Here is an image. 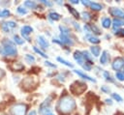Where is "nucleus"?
I'll return each instance as SVG.
<instances>
[{
	"mask_svg": "<svg viewBox=\"0 0 124 115\" xmlns=\"http://www.w3.org/2000/svg\"><path fill=\"white\" fill-rule=\"evenodd\" d=\"M46 115H53L51 112H49V113H47V114H46Z\"/></svg>",
	"mask_w": 124,
	"mask_h": 115,
	"instance_id": "nucleus-46",
	"label": "nucleus"
},
{
	"mask_svg": "<svg viewBox=\"0 0 124 115\" xmlns=\"http://www.w3.org/2000/svg\"><path fill=\"white\" fill-rule=\"evenodd\" d=\"M86 38H87L88 42H90L91 43H100V39L94 35H86Z\"/></svg>",
	"mask_w": 124,
	"mask_h": 115,
	"instance_id": "nucleus-19",
	"label": "nucleus"
},
{
	"mask_svg": "<svg viewBox=\"0 0 124 115\" xmlns=\"http://www.w3.org/2000/svg\"><path fill=\"white\" fill-rule=\"evenodd\" d=\"M115 77H116V79H118L119 81H124V72H117L116 74H115Z\"/></svg>",
	"mask_w": 124,
	"mask_h": 115,
	"instance_id": "nucleus-34",
	"label": "nucleus"
},
{
	"mask_svg": "<svg viewBox=\"0 0 124 115\" xmlns=\"http://www.w3.org/2000/svg\"><path fill=\"white\" fill-rule=\"evenodd\" d=\"M56 3H57V4H59V5H62V4H63V3H62L61 1H59V0H58V1H56Z\"/></svg>",
	"mask_w": 124,
	"mask_h": 115,
	"instance_id": "nucleus-45",
	"label": "nucleus"
},
{
	"mask_svg": "<svg viewBox=\"0 0 124 115\" xmlns=\"http://www.w3.org/2000/svg\"><path fill=\"white\" fill-rule=\"evenodd\" d=\"M16 12H17V14H26L28 13V11H27L23 6H19V7H17Z\"/></svg>",
	"mask_w": 124,
	"mask_h": 115,
	"instance_id": "nucleus-30",
	"label": "nucleus"
},
{
	"mask_svg": "<svg viewBox=\"0 0 124 115\" xmlns=\"http://www.w3.org/2000/svg\"><path fill=\"white\" fill-rule=\"evenodd\" d=\"M89 7H90L92 10H94V11H101V10L103 9V6H102L101 4L95 3V2H91V4H90Z\"/></svg>",
	"mask_w": 124,
	"mask_h": 115,
	"instance_id": "nucleus-23",
	"label": "nucleus"
},
{
	"mask_svg": "<svg viewBox=\"0 0 124 115\" xmlns=\"http://www.w3.org/2000/svg\"><path fill=\"white\" fill-rule=\"evenodd\" d=\"M111 23H112V21L109 17H104L102 19V26L104 28H109L111 26Z\"/></svg>",
	"mask_w": 124,
	"mask_h": 115,
	"instance_id": "nucleus-17",
	"label": "nucleus"
},
{
	"mask_svg": "<svg viewBox=\"0 0 124 115\" xmlns=\"http://www.w3.org/2000/svg\"><path fill=\"white\" fill-rule=\"evenodd\" d=\"M4 23H5V24H6V25L11 29V30L16 27V23L15 21H6V22H4Z\"/></svg>",
	"mask_w": 124,
	"mask_h": 115,
	"instance_id": "nucleus-33",
	"label": "nucleus"
},
{
	"mask_svg": "<svg viewBox=\"0 0 124 115\" xmlns=\"http://www.w3.org/2000/svg\"><path fill=\"white\" fill-rule=\"evenodd\" d=\"M111 68L114 71H120L122 68H124V58L123 57H116L111 64Z\"/></svg>",
	"mask_w": 124,
	"mask_h": 115,
	"instance_id": "nucleus-6",
	"label": "nucleus"
},
{
	"mask_svg": "<svg viewBox=\"0 0 124 115\" xmlns=\"http://www.w3.org/2000/svg\"><path fill=\"white\" fill-rule=\"evenodd\" d=\"M82 55H83V58H84L86 63H88V64L93 63V56L88 51H82Z\"/></svg>",
	"mask_w": 124,
	"mask_h": 115,
	"instance_id": "nucleus-15",
	"label": "nucleus"
},
{
	"mask_svg": "<svg viewBox=\"0 0 124 115\" xmlns=\"http://www.w3.org/2000/svg\"><path fill=\"white\" fill-rule=\"evenodd\" d=\"M81 4L83 6H85V7H89L90 4H91V1H89V0H82L81 1Z\"/></svg>",
	"mask_w": 124,
	"mask_h": 115,
	"instance_id": "nucleus-37",
	"label": "nucleus"
},
{
	"mask_svg": "<svg viewBox=\"0 0 124 115\" xmlns=\"http://www.w3.org/2000/svg\"><path fill=\"white\" fill-rule=\"evenodd\" d=\"M101 90H102L103 92H105V93L110 92V89H109L108 87H106V86H102V87H101Z\"/></svg>",
	"mask_w": 124,
	"mask_h": 115,
	"instance_id": "nucleus-40",
	"label": "nucleus"
},
{
	"mask_svg": "<svg viewBox=\"0 0 124 115\" xmlns=\"http://www.w3.org/2000/svg\"><path fill=\"white\" fill-rule=\"evenodd\" d=\"M111 97H112V99H114L116 101H118V102H121L123 100H122V98L118 95V94H116V93H112L111 94Z\"/></svg>",
	"mask_w": 124,
	"mask_h": 115,
	"instance_id": "nucleus-35",
	"label": "nucleus"
},
{
	"mask_svg": "<svg viewBox=\"0 0 124 115\" xmlns=\"http://www.w3.org/2000/svg\"><path fill=\"white\" fill-rule=\"evenodd\" d=\"M100 47L99 46H97V45H93V46H91L90 47V51H91V54H92V56L94 55L95 57H98L99 55H100Z\"/></svg>",
	"mask_w": 124,
	"mask_h": 115,
	"instance_id": "nucleus-18",
	"label": "nucleus"
},
{
	"mask_svg": "<svg viewBox=\"0 0 124 115\" xmlns=\"http://www.w3.org/2000/svg\"><path fill=\"white\" fill-rule=\"evenodd\" d=\"M56 60H57L58 62H60L61 64H63V65H65V66H67V67H69V68H73V67H74V65H73L72 63H70V62H68L67 60H65V59H63L62 57H57V58H56Z\"/></svg>",
	"mask_w": 124,
	"mask_h": 115,
	"instance_id": "nucleus-22",
	"label": "nucleus"
},
{
	"mask_svg": "<svg viewBox=\"0 0 124 115\" xmlns=\"http://www.w3.org/2000/svg\"><path fill=\"white\" fill-rule=\"evenodd\" d=\"M24 6L30 8V9H36L37 8V4L34 1H25L24 2Z\"/></svg>",
	"mask_w": 124,
	"mask_h": 115,
	"instance_id": "nucleus-25",
	"label": "nucleus"
},
{
	"mask_svg": "<svg viewBox=\"0 0 124 115\" xmlns=\"http://www.w3.org/2000/svg\"><path fill=\"white\" fill-rule=\"evenodd\" d=\"M37 42H38L39 45H40L42 48H44V49L47 48V47H48V45H49V43H48L47 40H46L44 36H42V35H40V36H38V37H37Z\"/></svg>",
	"mask_w": 124,
	"mask_h": 115,
	"instance_id": "nucleus-11",
	"label": "nucleus"
},
{
	"mask_svg": "<svg viewBox=\"0 0 124 115\" xmlns=\"http://www.w3.org/2000/svg\"><path fill=\"white\" fill-rule=\"evenodd\" d=\"M36 114H37V113H36V111H35V110H32L31 112H29V114H28V115H36Z\"/></svg>",
	"mask_w": 124,
	"mask_h": 115,
	"instance_id": "nucleus-44",
	"label": "nucleus"
},
{
	"mask_svg": "<svg viewBox=\"0 0 124 115\" xmlns=\"http://www.w3.org/2000/svg\"><path fill=\"white\" fill-rule=\"evenodd\" d=\"M108 60V53L107 50H104L102 55H101V57H100V63L102 65H106Z\"/></svg>",
	"mask_w": 124,
	"mask_h": 115,
	"instance_id": "nucleus-16",
	"label": "nucleus"
},
{
	"mask_svg": "<svg viewBox=\"0 0 124 115\" xmlns=\"http://www.w3.org/2000/svg\"><path fill=\"white\" fill-rule=\"evenodd\" d=\"M74 72H75V73H77L78 75H79L80 77H82V78H84V79H86V80H89V81H91V82H96V79H94L93 77H91V76H89V75L85 74V73H84V72H82L81 71L74 70Z\"/></svg>",
	"mask_w": 124,
	"mask_h": 115,
	"instance_id": "nucleus-12",
	"label": "nucleus"
},
{
	"mask_svg": "<svg viewBox=\"0 0 124 115\" xmlns=\"http://www.w3.org/2000/svg\"><path fill=\"white\" fill-rule=\"evenodd\" d=\"M112 27H113V29L115 30H117V28L118 27H121V26H123L124 25V20L123 19H120V18H114L113 20H112Z\"/></svg>",
	"mask_w": 124,
	"mask_h": 115,
	"instance_id": "nucleus-13",
	"label": "nucleus"
},
{
	"mask_svg": "<svg viewBox=\"0 0 124 115\" xmlns=\"http://www.w3.org/2000/svg\"><path fill=\"white\" fill-rule=\"evenodd\" d=\"M103 75H104V77L106 78V80H107V81H109V82H114L113 78H112V77H111V75L108 73V72H107V71H104V72H103Z\"/></svg>",
	"mask_w": 124,
	"mask_h": 115,
	"instance_id": "nucleus-28",
	"label": "nucleus"
},
{
	"mask_svg": "<svg viewBox=\"0 0 124 115\" xmlns=\"http://www.w3.org/2000/svg\"><path fill=\"white\" fill-rule=\"evenodd\" d=\"M45 65L47 66V67H50V68H56V65L52 64V63L49 62V61H46V62H45Z\"/></svg>",
	"mask_w": 124,
	"mask_h": 115,
	"instance_id": "nucleus-38",
	"label": "nucleus"
},
{
	"mask_svg": "<svg viewBox=\"0 0 124 115\" xmlns=\"http://www.w3.org/2000/svg\"><path fill=\"white\" fill-rule=\"evenodd\" d=\"M13 39H14V43H16V44H18V45H21V44L24 43V40L21 39V38H20L19 36H17V35H14Z\"/></svg>",
	"mask_w": 124,
	"mask_h": 115,
	"instance_id": "nucleus-24",
	"label": "nucleus"
},
{
	"mask_svg": "<svg viewBox=\"0 0 124 115\" xmlns=\"http://www.w3.org/2000/svg\"><path fill=\"white\" fill-rule=\"evenodd\" d=\"M70 3H72V4H78L79 1H78V0H71Z\"/></svg>",
	"mask_w": 124,
	"mask_h": 115,
	"instance_id": "nucleus-43",
	"label": "nucleus"
},
{
	"mask_svg": "<svg viewBox=\"0 0 124 115\" xmlns=\"http://www.w3.org/2000/svg\"><path fill=\"white\" fill-rule=\"evenodd\" d=\"M108 12L112 16H115V18L124 19V11H122L121 9H119V8H110Z\"/></svg>",
	"mask_w": 124,
	"mask_h": 115,
	"instance_id": "nucleus-8",
	"label": "nucleus"
},
{
	"mask_svg": "<svg viewBox=\"0 0 124 115\" xmlns=\"http://www.w3.org/2000/svg\"><path fill=\"white\" fill-rule=\"evenodd\" d=\"M43 4H45L46 6H47V7H51L52 6V2H50V1H46V0H42L41 1Z\"/></svg>",
	"mask_w": 124,
	"mask_h": 115,
	"instance_id": "nucleus-39",
	"label": "nucleus"
},
{
	"mask_svg": "<svg viewBox=\"0 0 124 115\" xmlns=\"http://www.w3.org/2000/svg\"><path fill=\"white\" fill-rule=\"evenodd\" d=\"M81 16H82V19L85 20V21H89L91 19V14L88 12H82L81 13Z\"/></svg>",
	"mask_w": 124,
	"mask_h": 115,
	"instance_id": "nucleus-29",
	"label": "nucleus"
},
{
	"mask_svg": "<svg viewBox=\"0 0 124 115\" xmlns=\"http://www.w3.org/2000/svg\"><path fill=\"white\" fill-rule=\"evenodd\" d=\"M48 17H49V19L56 21V20H59L61 18V15L59 14H57L56 12H51L48 14Z\"/></svg>",
	"mask_w": 124,
	"mask_h": 115,
	"instance_id": "nucleus-20",
	"label": "nucleus"
},
{
	"mask_svg": "<svg viewBox=\"0 0 124 115\" xmlns=\"http://www.w3.org/2000/svg\"><path fill=\"white\" fill-rule=\"evenodd\" d=\"M66 7L68 8V11L73 14V16H75L76 18H78L79 17V14H78V12L75 9V8H73V7H70L69 5H66Z\"/></svg>",
	"mask_w": 124,
	"mask_h": 115,
	"instance_id": "nucleus-21",
	"label": "nucleus"
},
{
	"mask_svg": "<svg viewBox=\"0 0 124 115\" xmlns=\"http://www.w3.org/2000/svg\"><path fill=\"white\" fill-rule=\"evenodd\" d=\"M50 101H51V98L48 97L41 105H40V108H39V112L41 115H46L47 113L50 112Z\"/></svg>",
	"mask_w": 124,
	"mask_h": 115,
	"instance_id": "nucleus-5",
	"label": "nucleus"
},
{
	"mask_svg": "<svg viewBox=\"0 0 124 115\" xmlns=\"http://www.w3.org/2000/svg\"><path fill=\"white\" fill-rule=\"evenodd\" d=\"M4 75H5V72H4L2 69H0V79H1Z\"/></svg>",
	"mask_w": 124,
	"mask_h": 115,
	"instance_id": "nucleus-41",
	"label": "nucleus"
},
{
	"mask_svg": "<svg viewBox=\"0 0 124 115\" xmlns=\"http://www.w3.org/2000/svg\"><path fill=\"white\" fill-rule=\"evenodd\" d=\"M60 41L65 45H73L74 44V41L70 38V35L60 34Z\"/></svg>",
	"mask_w": 124,
	"mask_h": 115,
	"instance_id": "nucleus-10",
	"label": "nucleus"
},
{
	"mask_svg": "<svg viewBox=\"0 0 124 115\" xmlns=\"http://www.w3.org/2000/svg\"><path fill=\"white\" fill-rule=\"evenodd\" d=\"M75 108H76V101L69 95L62 96L59 99L57 105H56V109L61 114H68V113L72 112Z\"/></svg>",
	"mask_w": 124,
	"mask_h": 115,
	"instance_id": "nucleus-1",
	"label": "nucleus"
},
{
	"mask_svg": "<svg viewBox=\"0 0 124 115\" xmlns=\"http://www.w3.org/2000/svg\"><path fill=\"white\" fill-rule=\"evenodd\" d=\"M10 11L7 10V9H4V10H0V17H7L10 15Z\"/></svg>",
	"mask_w": 124,
	"mask_h": 115,
	"instance_id": "nucleus-32",
	"label": "nucleus"
},
{
	"mask_svg": "<svg viewBox=\"0 0 124 115\" xmlns=\"http://www.w3.org/2000/svg\"><path fill=\"white\" fill-rule=\"evenodd\" d=\"M114 34H115L116 36H124V29L116 30V32H114Z\"/></svg>",
	"mask_w": 124,
	"mask_h": 115,
	"instance_id": "nucleus-36",
	"label": "nucleus"
},
{
	"mask_svg": "<svg viewBox=\"0 0 124 115\" xmlns=\"http://www.w3.org/2000/svg\"><path fill=\"white\" fill-rule=\"evenodd\" d=\"M33 32V28L31 26H28V25H24L20 28V33L22 35V37L27 41V42H30V38H29V34H31Z\"/></svg>",
	"mask_w": 124,
	"mask_h": 115,
	"instance_id": "nucleus-7",
	"label": "nucleus"
},
{
	"mask_svg": "<svg viewBox=\"0 0 124 115\" xmlns=\"http://www.w3.org/2000/svg\"><path fill=\"white\" fill-rule=\"evenodd\" d=\"M11 69H12L13 71L19 72V71H21V70L24 69V66H23L21 63H19V62H14V63H12V65H11Z\"/></svg>",
	"mask_w": 124,
	"mask_h": 115,
	"instance_id": "nucleus-14",
	"label": "nucleus"
},
{
	"mask_svg": "<svg viewBox=\"0 0 124 115\" xmlns=\"http://www.w3.org/2000/svg\"><path fill=\"white\" fill-rule=\"evenodd\" d=\"M17 54L16 47L15 43L7 39L2 42V45L0 46V55L2 56H16Z\"/></svg>",
	"mask_w": 124,
	"mask_h": 115,
	"instance_id": "nucleus-2",
	"label": "nucleus"
},
{
	"mask_svg": "<svg viewBox=\"0 0 124 115\" xmlns=\"http://www.w3.org/2000/svg\"><path fill=\"white\" fill-rule=\"evenodd\" d=\"M24 59H25V61H26L28 64H32V63L35 62V57H34L33 55H30V54H25Z\"/></svg>",
	"mask_w": 124,
	"mask_h": 115,
	"instance_id": "nucleus-27",
	"label": "nucleus"
},
{
	"mask_svg": "<svg viewBox=\"0 0 124 115\" xmlns=\"http://www.w3.org/2000/svg\"><path fill=\"white\" fill-rule=\"evenodd\" d=\"M106 102H107L108 104H109V105L112 104V101H111L110 99H107V100H106Z\"/></svg>",
	"mask_w": 124,
	"mask_h": 115,
	"instance_id": "nucleus-42",
	"label": "nucleus"
},
{
	"mask_svg": "<svg viewBox=\"0 0 124 115\" xmlns=\"http://www.w3.org/2000/svg\"><path fill=\"white\" fill-rule=\"evenodd\" d=\"M89 28H90V31H91V32H93L94 34H96V35L101 34L100 29H99L95 24H90V25H89Z\"/></svg>",
	"mask_w": 124,
	"mask_h": 115,
	"instance_id": "nucleus-26",
	"label": "nucleus"
},
{
	"mask_svg": "<svg viewBox=\"0 0 124 115\" xmlns=\"http://www.w3.org/2000/svg\"><path fill=\"white\" fill-rule=\"evenodd\" d=\"M74 59H75V60L77 61V63H78V65H80L81 67L86 63L85 60H84V58H83L82 52H81V51H78V50H77V51L74 52Z\"/></svg>",
	"mask_w": 124,
	"mask_h": 115,
	"instance_id": "nucleus-9",
	"label": "nucleus"
},
{
	"mask_svg": "<svg viewBox=\"0 0 124 115\" xmlns=\"http://www.w3.org/2000/svg\"><path fill=\"white\" fill-rule=\"evenodd\" d=\"M27 105L25 103H16L11 107L12 115H26Z\"/></svg>",
	"mask_w": 124,
	"mask_h": 115,
	"instance_id": "nucleus-3",
	"label": "nucleus"
},
{
	"mask_svg": "<svg viewBox=\"0 0 124 115\" xmlns=\"http://www.w3.org/2000/svg\"><path fill=\"white\" fill-rule=\"evenodd\" d=\"M70 90L72 93L76 94V95H79L81 93H83L86 90V84L79 82V81H76L75 83H73L70 87Z\"/></svg>",
	"mask_w": 124,
	"mask_h": 115,
	"instance_id": "nucleus-4",
	"label": "nucleus"
},
{
	"mask_svg": "<svg viewBox=\"0 0 124 115\" xmlns=\"http://www.w3.org/2000/svg\"><path fill=\"white\" fill-rule=\"evenodd\" d=\"M33 50L36 52V53H38L39 55H41L42 57H44V58H47V55H46V53L45 52H43L41 49H39L38 47H36V46H33Z\"/></svg>",
	"mask_w": 124,
	"mask_h": 115,
	"instance_id": "nucleus-31",
	"label": "nucleus"
}]
</instances>
